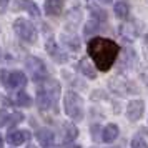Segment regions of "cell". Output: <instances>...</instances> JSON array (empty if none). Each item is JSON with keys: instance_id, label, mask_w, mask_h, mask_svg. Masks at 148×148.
I'll list each match as a JSON object with an SVG mask.
<instances>
[{"instance_id": "obj_18", "label": "cell", "mask_w": 148, "mask_h": 148, "mask_svg": "<svg viewBox=\"0 0 148 148\" xmlns=\"http://www.w3.org/2000/svg\"><path fill=\"white\" fill-rule=\"evenodd\" d=\"M90 12L93 14L95 20H100V22H105V20H107V14H105L101 8L95 7V5H90Z\"/></svg>"}, {"instance_id": "obj_13", "label": "cell", "mask_w": 148, "mask_h": 148, "mask_svg": "<svg viewBox=\"0 0 148 148\" xmlns=\"http://www.w3.org/2000/svg\"><path fill=\"white\" fill-rule=\"evenodd\" d=\"M77 135H78V130H77V127L73 123H65L63 125V141L65 143L73 141L77 138Z\"/></svg>"}, {"instance_id": "obj_17", "label": "cell", "mask_w": 148, "mask_h": 148, "mask_svg": "<svg viewBox=\"0 0 148 148\" xmlns=\"http://www.w3.org/2000/svg\"><path fill=\"white\" fill-rule=\"evenodd\" d=\"M15 103H17L18 107H28V105L32 103V100H30L28 93H25V92H20V93L17 95V98H15Z\"/></svg>"}, {"instance_id": "obj_7", "label": "cell", "mask_w": 148, "mask_h": 148, "mask_svg": "<svg viewBox=\"0 0 148 148\" xmlns=\"http://www.w3.org/2000/svg\"><path fill=\"white\" fill-rule=\"evenodd\" d=\"M40 90L43 93H47L48 97H50V100L57 105V98H58V93H60V85H58L57 82H50V80L45 82V83L42 85Z\"/></svg>"}, {"instance_id": "obj_11", "label": "cell", "mask_w": 148, "mask_h": 148, "mask_svg": "<svg viewBox=\"0 0 148 148\" xmlns=\"http://www.w3.org/2000/svg\"><path fill=\"white\" fill-rule=\"evenodd\" d=\"M103 136H101V140L105 141V143H112V141H115L116 138H118V135H120V130H118V127L115 125V123H108L107 127L103 128Z\"/></svg>"}, {"instance_id": "obj_27", "label": "cell", "mask_w": 148, "mask_h": 148, "mask_svg": "<svg viewBox=\"0 0 148 148\" xmlns=\"http://www.w3.org/2000/svg\"><path fill=\"white\" fill-rule=\"evenodd\" d=\"M0 60H2V48H0Z\"/></svg>"}, {"instance_id": "obj_6", "label": "cell", "mask_w": 148, "mask_h": 148, "mask_svg": "<svg viewBox=\"0 0 148 148\" xmlns=\"http://www.w3.org/2000/svg\"><path fill=\"white\" fill-rule=\"evenodd\" d=\"M145 112V103L141 100H133L128 103V108H127V116L130 118L132 121H136L141 118V115Z\"/></svg>"}, {"instance_id": "obj_5", "label": "cell", "mask_w": 148, "mask_h": 148, "mask_svg": "<svg viewBox=\"0 0 148 148\" xmlns=\"http://www.w3.org/2000/svg\"><path fill=\"white\" fill-rule=\"evenodd\" d=\"M0 80L3 82L5 87L10 88H22L27 85V75L23 72H7V70H2L0 72Z\"/></svg>"}, {"instance_id": "obj_8", "label": "cell", "mask_w": 148, "mask_h": 148, "mask_svg": "<svg viewBox=\"0 0 148 148\" xmlns=\"http://www.w3.org/2000/svg\"><path fill=\"white\" fill-rule=\"evenodd\" d=\"M15 8L25 10V12H28V14L34 15V17H38V15H40V8H38V5L35 3L34 0H17Z\"/></svg>"}, {"instance_id": "obj_4", "label": "cell", "mask_w": 148, "mask_h": 148, "mask_svg": "<svg viewBox=\"0 0 148 148\" xmlns=\"http://www.w3.org/2000/svg\"><path fill=\"white\" fill-rule=\"evenodd\" d=\"M25 65H27V70H28V75L37 82H42L47 78V67H45V63L40 60V58H37V57H28L27 60H25Z\"/></svg>"}, {"instance_id": "obj_20", "label": "cell", "mask_w": 148, "mask_h": 148, "mask_svg": "<svg viewBox=\"0 0 148 148\" xmlns=\"http://www.w3.org/2000/svg\"><path fill=\"white\" fill-rule=\"evenodd\" d=\"M8 120H10V115H8L7 110H0V127L7 125Z\"/></svg>"}, {"instance_id": "obj_25", "label": "cell", "mask_w": 148, "mask_h": 148, "mask_svg": "<svg viewBox=\"0 0 148 148\" xmlns=\"http://www.w3.org/2000/svg\"><path fill=\"white\" fill-rule=\"evenodd\" d=\"M27 148H37V147H35V145H28Z\"/></svg>"}, {"instance_id": "obj_23", "label": "cell", "mask_w": 148, "mask_h": 148, "mask_svg": "<svg viewBox=\"0 0 148 148\" xmlns=\"http://www.w3.org/2000/svg\"><path fill=\"white\" fill-rule=\"evenodd\" d=\"M0 148H3V140H2V135H0Z\"/></svg>"}, {"instance_id": "obj_2", "label": "cell", "mask_w": 148, "mask_h": 148, "mask_svg": "<svg viewBox=\"0 0 148 148\" xmlns=\"http://www.w3.org/2000/svg\"><path fill=\"white\" fill-rule=\"evenodd\" d=\"M65 113L72 120H82V116H83V101L73 92L65 95Z\"/></svg>"}, {"instance_id": "obj_10", "label": "cell", "mask_w": 148, "mask_h": 148, "mask_svg": "<svg viewBox=\"0 0 148 148\" xmlns=\"http://www.w3.org/2000/svg\"><path fill=\"white\" fill-rule=\"evenodd\" d=\"M45 14L47 15H60L63 10V0H45Z\"/></svg>"}, {"instance_id": "obj_3", "label": "cell", "mask_w": 148, "mask_h": 148, "mask_svg": "<svg viewBox=\"0 0 148 148\" xmlns=\"http://www.w3.org/2000/svg\"><path fill=\"white\" fill-rule=\"evenodd\" d=\"M14 28L22 40L28 42V43H34L37 40V28L34 27L32 22L25 20V18H17L14 23Z\"/></svg>"}, {"instance_id": "obj_15", "label": "cell", "mask_w": 148, "mask_h": 148, "mask_svg": "<svg viewBox=\"0 0 148 148\" xmlns=\"http://www.w3.org/2000/svg\"><path fill=\"white\" fill-rule=\"evenodd\" d=\"M115 15L116 17H120V18H127L128 14H130V7H128V3L125 2V0H120V2H116L115 3Z\"/></svg>"}, {"instance_id": "obj_24", "label": "cell", "mask_w": 148, "mask_h": 148, "mask_svg": "<svg viewBox=\"0 0 148 148\" xmlns=\"http://www.w3.org/2000/svg\"><path fill=\"white\" fill-rule=\"evenodd\" d=\"M68 148H82V147H78V145H68Z\"/></svg>"}, {"instance_id": "obj_14", "label": "cell", "mask_w": 148, "mask_h": 148, "mask_svg": "<svg viewBox=\"0 0 148 148\" xmlns=\"http://www.w3.org/2000/svg\"><path fill=\"white\" fill-rule=\"evenodd\" d=\"M37 105L40 110H48V108H52L55 105L53 101L50 100V97L47 93H43L40 88H38V95H37Z\"/></svg>"}, {"instance_id": "obj_26", "label": "cell", "mask_w": 148, "mask_h": 148, "mask_svg": "<svg viewBox=\"0 0 148 148\" xmlns=\"http://www.w3.org/2000/svg\"><path fill=\"white\" fill-rule=\"evenodd\" d=\"M101 2H105V3H108V2H112V0H101Z\"/></svg>"}, {"instance_id": "obj_9", "label": "cell", "mask_w": 148, "mask_h": 148, "mask_svg": "<svg viewBox=\"0 0 148 148\" xmlns=\"http://www.w3.org/2000/svg\"><path fill=\"white\" fill-rule=\"evenodd\" d=\"M27 138H30V133H28V132H25V130H15V132H10V133H8L7 141L12 147H18V145H22Z\"/></svg>"}, {"instance_id": "obj_1", "label": "cell", "mask_w": 148, "mask_h": 148, "mask_svg": "<svg viewBox=\"0 0 148 148\" xmlns=\"http://www.w3.org/2000/svg\"><path fill=\"white\" fill-rule=\"evenodd\" d=\"M87 52L95 62V67L101 72H107L108 68H112V65L115 63L116 57L120 53V45L113 40L95 37L88 42Z\"/></svg>"}, {"instance_id": "obj_19", "label": "cell", "mask_w": 148, "mask_h": 148, "mask_svg": "<svg viewBox=\"0 0 148 148\" xmlns=\"http://www.w3.org/2000/svg\"><path fill=\"white\" fill-rule=\"evenodd\" d=\"M132 148H148V143L141 136H135L132 140Z\"/></svg>"}, {"instance_id": "obj_16", "label": "cell", "mask_w": 148, "mask_h": 148, "mask_svg": "<svg viewBox=\"0 0 148 148\" xmlns=\"http://www.w3.org/2000/svg\"><path fill=\"white\" fill-rule=\"evenodd\" d=\"M78 70H80L83 75H87L88 78H95V70H93V65L87 60V58H82L80 63H78Z\"/></svg>"}, {"instance_id": "obj_12", "label": "cell", "mask_w": 148, "mask_h": 148, "mask_svg": "<svg viewBox=\"0 0 148 148\" xmlns=\"http://www.w3.org/2000/svg\"><path fill=\"white\" fill-rule=\"evenodd\" d=\"M37 140L43 148H50L53 143V133L48 130V128H42L37 132Z\"/></svg>"}, {"instance_id": "obj_22", "label": "cell", "mask_w": 148, "mask_h": 148, "mask_svg": "<svg viewBox=\"0 0 148 148\" xmlns=\"http://www.w3.org/2000/svg\"><path fill=\"white\" fill-rule=\"evenodd\" d=\"M8 3V0H0V5H7Z\"/></svg>"}, {"instance_id": "obj_21", "label": "cell", "mask_w": 148, "mask_h": 148, "mask_svg": "<svg viewBox=\"0 0 148 148\" xmlns=\"http://www.w3.org/2000/svg\"><path fill=\"white\" fill-rule=\"evenodd\" d=\"M92 138H93V140L98 138V125H93V127H92Z\"/></svg>"}]
</instances>
